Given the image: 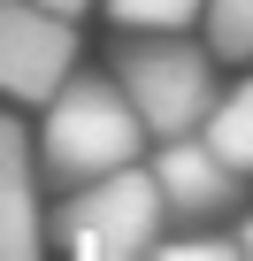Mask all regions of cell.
I'll return each mask as SVG.
<instances>
[{"label": "cell", "mask_w": 253, "mask_h": 261, "mask_svg": "<svg viewBox=\"0 0 253 261\" xmlns=\"http://www.w3.org/2000/svg\"><path fill=\"white\" fill-rule=\"evenodd\" d=\"M115 85L131 92L146 139H184L215 108V54L184 31H146V39H123Z\"/></svg>", "instance_id": "2"}, {"label": "cell", "mask_w": 253, "mask_h": 261, "mask_svg": "<svg viewBox=\"0 0 253 261\" xmlns=\"http://www.w3.org/2000/svg\"><path fill=\"white\" fill-rule=\"evenodd\" d=\"M107 16L123 31H184L200 16V0H107Z\"/></svg>", "instance_id": "9"}, {"label": "cell", "mask_w": 253, "mask_h": 261, "mask_svg": "<svg viewBox=\"0 0 253 261\" xmlns=\"http://www.w3.org/2000/svg\"><path fill=\"white\" fill-rule=\"evenodd\" d=\"M46 238L39 223V146L16 115H0V261H31Z\"/></svg>", "instance_id": "6"}, {"label": "cell", "mask_w": 253, "mask_h": 261, "mask_svg": "<svg viewBox=\"0 0 253 261\" xmlns=\"http://www.w3.org/2000/svg\"><path fill=\"white\" fill-rule=\"evenodd\" d=\"M39 8H54V16H85L92 0H39Z\"/></svg>", "instance_id": "11"}, {"label": "cell", "mask_w": 253, "mask_h": 261, "mask_svg": "<svg viewBox=\"0 0 253 261\" xmlns=\"http://www.w3.org/2000/svg\"><path fill=\"white\" fill-rule=\"evenodd\" d=\"M200 139H207L238 177H253V77H245L230 100L215 92V108H207V123H200Z\"/></svg>", "instance_id": "7"}, {"label": "cell", "mask_w": 253, "mask_h": 261, "mask_svg": "<svg viewBox=\"0 0 253 261\" xmlns=\"http://www.w3.org/2000/svg\"><path fill=\"white\" fill-rule=\"evenodd\" d=\"M146 154V123L115 77H62L46 92V130H39V169L62 185H85L100 169H123Z\"/></svg>", "instance_id": "1"}, {"label": "cell", "mask_w": 253, "mask_h": 261, "mask_svg": "<svg viewBox=\"0 0 253 261\" xmlns=\"http://www.w3.org/2000/svg\"><path fill=\"white\" fill-rule=\"evenodd\" d=\"M154 192H161L169 223H207V215H230L245 200V177L200 130H184V139H161V154H154Z\"/></svg>", "instance_id": "5"}, {"label": "cell", "mask_w": 253, "mask_h": 261, "mask_svg": "<svg viewBox=\"0 0 253 261\" xmlns=\"http://www.w3.org/2000/svg\"><path fill=\"white\" fill-rule=\"evenodd\" d=\"M161 223L169 215H161L154 169L123 162V169H100V177H85L69 192V207L54 215V238L77 261H138V253H154Z\"/></svg>", "instance_id": "3"}, {"label": "cell", "mask_w": 253, "mask_h": 261, "mask_svg": "<svg viewBox=\"0 0 253 261\" xmlns=\"http://www.w3.org/2000/svg\"><path fill=\"white\" fill-rule=\"evenodd\" d=\"M200 8H207V54L253 62V0H200Z\"/></svg>", "instance_id": "8"}, {"label": "cell", "mask_w": 253, "mask_h": 261, "mask_svg": "<svg viewBox=\"0 0 253 261\" xmlns=\"http://www.w3.org/2000/svg\"><path fill=\"white\" fill-rule=\"evenodd\" d=\"M238 253H245V261H253V223H245V230H238Z\"/></svg>", "instance_id": "12"}, {"label": "cell", "mask_w": 253, "mask_h": 261, "mask_svg": "<svg viewBox=\"0 0 253 261\" xmlns=\"http://www.w3.org/2000/svg\"><path fill=\"white\" fill-rule=\"evenodd\" d=\"M77 69V16H54L39 0H0V92L46 100Z\"/></svg>", "instance_id": "4"}, {"label": "cell", "mask_w": 253, "mask_h": 261, "mask_svg": "<svg viewBox=\"0 0 253 261\" xmlns=\"http://www.w3.org/2000/svg\"><path fill=\"white\" fill-rule=\"evenodd\" d=\"M154 253H169V261H245L238 253V238H207V230H184V238H154Z\"/></svg>", "instance_id": "10"}]
</instances>
